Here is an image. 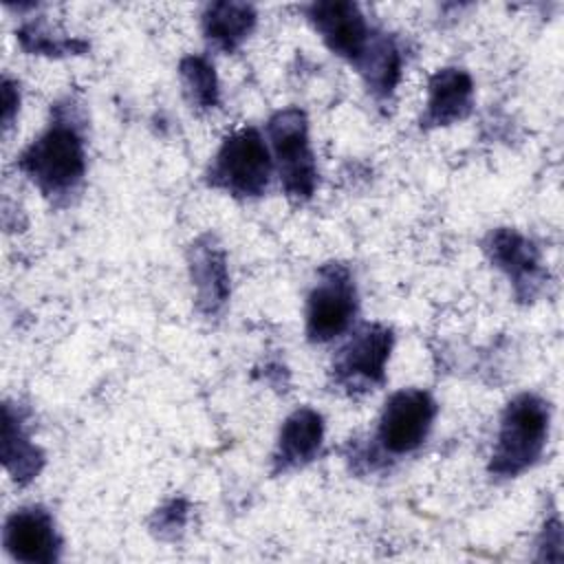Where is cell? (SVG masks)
Masks as SVG:
<instances>
[{"label":"cell","instance_id":"1","mask_svg":"<svg viewBox=\"0 0 564 564\" xmlns=\"http://www.w3.org/2000/svg\"><path fill=\"white\" fill-rule=\"evenodd\" d=\"M549 419V403L540 397H516L502 412L489 471L500 478H513L529 469L544 449Z\"/></svg>","mask_w":564,"mask_h":564},{"label":"cell","instance_id":"2","mask_svg":"<svg viewBox=\"0 0 564 564\" xmlns=\"http://www.w3.org/2000/svg\"><path fill=\"white\" fill-rule=\"evenodd\" d=\"M20 167L44 194H68L86 170L84 141L75 126L55 121L20 156Z\"/></svg>","mask_w":564,"mask_h":564},{"label":"cell","instance_id":"3","mask_svg":"<svg viewBox=\"0 0 564 564\" xmlns=\"http://www.w3.org/2000/svg\"><path fill=\"white\" fill-rule=\"evenodd\" d=\"M271 167L269 150L258 130L240 128L223 141L207 181L234 196H260L269 185Z\"/></svg>","mask_w":564,"mask_h":564},{"label":"cell","instance_id":"4","mask_svg":"<svg viewBox=\"0 0 564 564\" xmlns=\"http://www.w3.org/2000/svg\"><path fill=\"white\" fill-rule=\"evenodd\" d=\"M269 137L284 192L295 198H308L317 183V170L302 110L286 108L275 112L269 121Z\"/></svg>","mask_w":564,"mask_h":564},{"label":"cell","instance_id":"5","mask_svg":"<svg viewBox=\"0 0 564 564\" xmlns=\"http://www.w3.org/2000/svg\"><path fill=\"white\" fill-rule=\"evenodd\" d=\"M357 311L355 284L346 267L328 264L319 271L306 304V333L313 341H328L341 335Z\"/></svg>","mask_w":564,"mask_h":564},{"label":"cell","instance_id":"6","mask_svg":"<svg viewBox=\"0 0 564 564\" xmlns=\"http://www.w3.org/2000/svg\"><path fill=\"white\" fill-rule=\"evenodd\" d=\"M392 348V333L381 324L361 326L352 339L339 348L333 361L335 383L348 392H366L383 381V366Z\"/></svg>","mask_w":564,"mask_h":564},{"label":"cell","instance_id":"7","mask_svg":"<svg viewBox=\"0 0 564 564\" xmlns=\"http://www.w3.org/2000/svg\"><path fill=\"white\" fill-rule=\"evenodd\" d=\"M436 405L423 390L394 392L381 412L377 441L392 456L414 452L427 436Z\"/></svg>","mask_w":564,"mask_h":564},{"label":"cell","instance_id":"8","mask_svg":"<svg viewBox=\"0 0 564 564\" xmlns=\"http://www.w3.org/2000/svg\"><path fill=\"white\" fill-rule=\"evenodd\" d=\"M308 20L324 37L328 48L355 66L364 59L370 48L375 33L366 22V15L355 2L333 0V2H313L308 7Z\"/></svg>","mask_w":564,"mask_h":564},{"label":"cell","instance_id":"9","mask_svg":"<svg viewBox=\"0 0 564 564\" xmlns=\"http://www.w3.org/2000/svg\"><path fill=\"white\" fill-rule=\"evenodd\" d=\"M491 262L502 269L516 286L518 297L531 300L542 284L538 249L513 229H496L487 240Z\"/></svg>","mask_w":564,"mask_h":564},{"label":"cell","instance_id":"10","mask_svg":"<svg viewBox=\"0 0 564 564\" xmlns=\"http://www.w3.org/2000/svg\"><path fill=\"white\" fill-rule=\"evenodd\" d=\"M4 546L20 562H53L59 551L53 518L42 507H24L4 524Z\"/></svg>","mask_w":564,"mask_h":564},{"label":"cell","instance_id":"11","mask_svg":"<svg viewBox=\"0 0 564 564\" xmlns=\"http://www.w3.org/2000/svg\"><path fill=\"white\" fill-rule=\"evenodd\" d=\"M474 84L460 68H443L430 79V97L423 115L425 126H449L471 110Z\"/></svg>","mask_w":564,"mask_h":564},{"label":"cell","instance_id":"12","mask_svg":"<svg viewBox=\"0 0 564 564\" xmlns=\"http://www.w3.org/2000/svg\"><path fill=\"white\" fill-rule=\"evenodd\" d=\"M324 434L322 416L311 408L295 410L282 425L273 454L275 471H289L306 465L319 449Z\"/></svg>","mask_w":564,"mask_h":564},{"label":"cell","instance_id":"13","mask_svg":"<svg viewBox=\"0 0 564 564\" xmlns=\"http://www.w3.org/2000/svg\"><path fill=\"white\" fill-rule=\"evenodd\" d=\"M189 269L198 295V306L205 313H218L229 295V275L220 249L212 242H196L192 249Z\"/></svg>","mask_w":564,"mask_h":564},{"label":"cell","instance_id":"14","mask_svg":"<svg viewBox=\"0 0 564 564\" xmlns=\"http://www.w3.org/2000/svg\"><path fill=\"white\" fill-rule=\"evenodd\" d=\"M256 11L245 2H212L203 13V31L223 51H234L253 29Z\"/></svg>","mask_w":564,"mask_h":564},{"label":"cell","instance_id":"15","mask_svg":"<svg viewBox=\"0 0 564 564\" xmlns=\"http://www.w3.org/2000/svg\"><path fill=\"white\" fill-rule=\"evenodd\" d=\"M2 458H4V467L18 482H29L40 471V465H42L40 449L29 441L26 432L20 425V419L11 414V405H4Z\"/></svg>","mask_w":564,"mask_h":564},{"label":"cell","instance_id":"16","mask_svg":"<svg viewBox=\"0 0 564 564\" xmlns=\"http://www.w3.org/2000/svg\"><path fill=\"white\" fill-rule=\"evenodd\" d=\"M359 73L364 75L368 88L379 95L386 97L392 93L399 73H401V57L397 46L388 40V35H375L370 48L366 51L364 59L357 64Z\"/></svg>","mask_w":564,"mask_h":564},{"label":"cell","instance_id":"17","mask_svg":"<svg viewBox=\"0 0 564 564\" xmlns=\"http://www.w3.org/2000/svg\"><path fill=\"white\" fill-rule=\"evenodd\" d=\"M181 82L185 97L196 108H212L218 97V84L214 66L198 55H189L181 62Z\"/></svg>","mask_w":564,"mask_h":564},{"label":"cell","instance_id":"18","mask_svg":"<svg viewBox=\"0 0 564 564\" xmlns=\"http://www.w3.org/2000/svg\"><path fill=\"white\" fill-rule=\"evenodd\" d=\"M2 104H4V112H2L4 128H9L11 119H13V112H15V106H18V93L13 90V86L7 79H4V88H2Z\"/></svg>","mask_w":564,"mask_h":564}]
</instances>
